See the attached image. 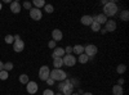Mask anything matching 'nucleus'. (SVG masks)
<instances>
[{
	"label": "nucleus",
	"instance_id": "22",
	"mask_svg": "<svg viewBox=\"0 0 129 95\" xmlns=\"http://www.w3.org/2000/svg\"><path fill=\"white\" fill-rule=\"evenodd\" d=\"M79 62L81 63V64H85V63H88V62H89L88 55H85L84 53H83V54H80V55H79Z\"/></svg>",
	"mask_w": 129,
	"mask_h": 95
},
{
	"label": "nucleus",
	"instance_id": "8",
	"mask_svg": "<svg viewBox=\"0 0 129 95\" xmlns=\"http://www.w3.org/2000/svg\"><path fill=\"white\" fill-rule=\"evenodd\" d=\"M30 17H31V19H34V21H40L43 18V13H41L40 9L31 8L30 9Z\"/></svg>",
	"mask_w": 129,
	"mask_h": 95
},
{
	"label": "nucleus",
	"instance_id": "12",
	"mask_svg": "<svg viewBox=\"0 0 129 95\" xmlns=\"http://www.w3.org/2000/svg\"><path fill=\"white\" fill-rule=\"evenodd\" d=\"M64 55V49L63 48H56L54 51L52 53V58L54 59V58H63Z\"/></svg>",
	"mask_w": 129,
	"mask_h": 95
},
{
	"label": "nucleus",
	"instance_id": "18",
	"mask_svg": "<svg viewBox=\"0 0 129 95\" xmlns=\"http://www.w3.org/2000/svg\"><path fill=\"white\" fill-rule=\"evenodd\" d=\"M53 66H54V68L59 69L62 66H63V62H62V58H54L53 59Z\"/></svg>",
	"mask_w": 129,
	"mask_h": 95
},
{
	"label": "nucleus",
	"instance_id": "11",
	"mask_svg": "<svg viewBox=\"0 0 129 95\" xmlns=\"http://www.w3.org/2000/svg\"><path fill=\"white\" fill-rule=\"evenodd\" d=\"M105 30H106V32H114L116 30V22L107 19V22L105 23Z\"/></svg>",
	"mask_w": 129,
	"mask_h": 95
},
{
	"label": "nucleus",
	"instance_id": "39",
	"mask_svg": "<svg viewBox=\"0 0 129 95\" xmlns=\"http://www.w3.org/2000/svg\"><path fill=\"white\" fill-rule=\"evenodd\" d=\"M13 37H14V40H19V39H21V37H19V35H14Z\"/></svg>",
	"mask_w": 129,
	"mask_h": 95
},
{
	"label": "nucleus",
	"instance_id": "36",
	"mask_svg": "<svg viewBox=\"0 0 129 95\" xmlns=\"http://www.w3.org/2000/svg\"><path fill=\"white\" fill-rule=\"evenodd\" d=\"M3 69H4V63L0 60V71H3Z\"/></svg>",
	"mask_w": 129,
	"mask_h": 95
},
{
	"label": "nucleus",
	"instance_id": "4",
	"mask_svg": "<svg viewBox=\"0 0 129 95\" xmlns=\"http://www.w3.org/2000/svg\"><path fill=\"white\" fill-rule=\"evenodd\" d=\"M62 62H63V66H67V67H74L76 64V58H75L72 54H64L63 58H62Z\"/></svg>",
	"mask_w": 129,
	"mask_h": 95
},
{
	"label": "nucleus",
	"instance_id": "16",
	"mask_svg": "<svg viewBox=\"0 0 129 95\" xmlns=\"http://www.w3.org/2000/svg\"><path fill=\"white\" fill-rule=\"evenodd\" d=\"M112 94H114V95H123V94H124L123 86H120V85H115V86L112 87Z\"/></svg>",
	"mask_w": 129,
	"mask_h": 95
},
{
	"label": "nucleus",
	"instance_id": "32",
	"mask_svg": "<svg viewBox=\"0 0 129 95\" xmlns=\"http://www.w3.org/2000/svg\"><path fill=\"white\" fill-rule=\"evenodd\" d=\"M45 82H47V85H49V86H53V85H54V82H56V81H53V80L49 77V78H48Z\"/></svg>",
	"mask_w": 129,
	"mask_h": 95
},
{
	"label": "nucleus",
	"instance_id": "17",
	"mask_svg": "<svg viewBox=\"0 0 129 95\" xmlns=\"http://www.w3.org/2000/svg\"><path fill=\"white\" fill-rule=\"evenodd\" d=\"M72 53H75V54H78V55L83 54V53H84V46L83 45H75V46H72Z\"/></svg>",
	"mask_w": 129,
	"mask_h": 95
},
{
	"label": "nucleus",
	"instance_id": "26",
	"mask_svg": "<svg viewBox=\"0 0 129 95\" xmlns=\"http://www.w3.org/2000/svg\"><path fill=\"white\" fill-rule=\"evenodd\" d=\"M19 82L23 83V85H27V82H28V76H27V75H21V76H19Z\"/></svg>",
	"mask_w": 129,
	"mask_h": 95
},
{
	"label": "nucleus",
	"instance_id": "1",
	"mask_svg": "<svg viewBox=\"0 0 129 95\" xmlns=\"http://www.w3.org/2000/svg\"><path fill=\"white\" fill-rule=\"evenodd\" d=\"M117 10H119V8H117L116 3L115 2H109L103 7V14L106 17H114L117 13Z\"/></svg>",
	"mask_w": 129,
	"mask_h": 95
},
{
	"label": "nucleus",
	"instance_id": "33",
	"mask_svg": "<svg viewBox=\"0 0 129 95\" xmlns=\"http://www.w3.org/2000/svg\"><path fill=\"white\" fill-rule=\"evenodd\" d=\"M23 8H26V9L30 10V9H31V3H30V2H25V3H23Z\"/></svg>",
	"mask_w": 129,
	"mask_h": 95
},
{
	"label": "nucleus",
	"instance_id": "24",
	"mask_svg": "<svg viewBox=\"0 0 129 95\" xmlns=\"http://www.w3.org/2000/svg\"><path fill=\"white\" fill-rule=\"evenodd\" d=\"M44 10H45L48 14H52L53 12H54V7H53L52 4H45L44 5Z\"/></svg>",
	"mask_w": 129,
	"mask_h": 95
},
{
	"label": "nucleus",
	"instance_id": "34",
	"mask_svg": "<svg viewBox=\"0 0 129 95\" xmlns=\"http://www.w3.org/2000/svg\"><path fill=\"white\" fill-rule=\"evenodd\" d=\"M123 83H124V78L121 77V78H119L117 80V85H120V86H123Z\"/></svg>",
	"mask_w": 129,
	"mask_h": 95
},
{
	"label": "nucleus",
	"instance_id": "38",
	"mask_svg": "<svg viewBox=\"0 0 129 95\" xmlns=\"http://www.w3.org/2000/svg\"><path fill=\"white\" fill-rule=\"evenodd\" d=\"M101 34H102V35H105V34H107L105 28H101Z\"/></svg>",
	"mask_w": 129,
	"mask_h": 95
},
{
	"label": "nucleus",
	"instance_id": "31",
	"mask_svg": "<svg viewBox=\"0 0 129 95\" xmlns=\"http://www.w3.org/2000/svg\"><path fill=\"white\" fill-rule=\"evenodd\" d=\"M71 53H72V46L64 48V54H71Z\"/></svg>",
	"mask_w": 129,
	"mask_h": 95
},
{
	"label": "nucleus",
	"instance_id": "28",
	"mask_svg": "<svg viewBox=\"0 0 129 95\" xmlns=\"http://www.w3.org/2000/svg\"><path fill=\"white\" fill-rule=\"evenodd\" d=\"M4 40H5V43H7V44H13V43H14V37H13V35H7Z\"/></svg>",
	"mask_w": 129,
	"mask_h": 95
},
{
	"label": "nucleus",
	"instance_id": "41",
	"mask_svg": "<svg viewBox=\"0 0 129 95\" xmlns=\"http://www.w3.org/2000/svg\"><path fill=\"white\" fill-rule=\"evenodd\" d=\"M54 95H63L62 92H54Z\"/></svg>",
	"mask_w": 129,
	"mask_h": 95
},
{
	"label": "nucleus",
	"instance_id": "40",
	"mask_svg": "<svg viewBox=\"0 0 129 95\" xmlns=\"http://www.w3.org/2000/svg\"><path fill=\"white\" fill-rule=\"evenodd\" d=\"M83 95H93V94H92V92H84Z\"/></svg>",
	"mask_w": 129,
	"mask_h": 95
},
{
	"label": "nucleus",
	"instance_id": "3",
	"mask_svg": "<svg viewBox=\"0 0 129 95\" xmlns=\"http://www.w3.org/2000/svg\"><path fill=\"white\" fill-rule=\"evenodd\" d=\"M97 51H98V48H97L95 45H93V44H89L87 46H84V54L88 55L89 59H92L97 54Z\"/></svg>",
	"mask_w": 129,
	"mask_h": 95
},
{
	"label": "nucleus",
	"instance_id": "7",
	"mask_svg": "<svg viewBox=\"0 0 129 95\" xmlns=\"http://www.w3.org/2000/svg\"><path fill=\"white\" fill-rule=\"evenodd\" d=\"M38 89H39V86H38V83H36L35 81H28V82H27L26 90H27L28 94H31V95L36 94V92H38Z\"/></svg>",
	"mask_w": 129,
	"mask_h": 95
},
{
	"label": "nucleus",
	"instance_id": "30",
	"mask_svg": "<svg viewBox=\"0 0 129 95\" xmlns=\"http://www.w3.org/2000/svg\"><path fill=\"white\" fill-rule=\"evenodd\" d=\"M43 95H54V91L50 90V89H47V90L43 91Z\"/></svg>",
	"mask_w": 129,
	"mask_h": 95
},
{
	"label": "nucleus",
	"instance_id": "25",
	"mask_svg": "<svg viewBox=\"0 0 129 95\" xmlns=\"http://www.w3.org/2000/svg\"><path fill=\"white\" fill-rule=\"evenodd\" d=\"M13 63L12 62H7V63H4V71H7V72H9V71H12L13 69Z\"/></svg>",
	"mask_w": 129,
	"mask_h": 95
},
{
	"label": "nucleus",
	"instance_id": "19",
	"mask_svg": "<svg viewBox=\"0 0 129 95\" xmlns=\"http://www.w3.org/2000/svg\"><path fill=\"white\" fill-rule=\"evenodd\" d=\"M90 28L93 32H98V31H101V25L98 22H95V21H93L92 25H90Z\"/></svg>",
	"mask_w": 129,
	"mask_h": 95
},
{
	"label": "nucleus",
	"instance_id": "5",
	"mask_svg": "<svg viewBox=\"0 0 129 95\" xmlns=\"http://www.w3.org/2000/svg\"><path fill=\"white\" fill-rule=\"evenodd\" d=\"M74 85L70 82V80L69 78H66L64 80V86H63V89L61 90V92L63 94V95H71L72 92H74Z\"/></svg>",
	"mask_w": 129,
	"mask_h": 95
},
{
	"label": "nucleus",
	"instance_id": "27",
	"mask_svg": "<svg viewBox=\"0 0 129 95\" xmlns=\"http://www.w3.org/2000/svg\"><path fill=\"white\" fill-rule=\"evenodd\" d=\"M8 77H9V72H7V71H0V80H8Z\"/></svg>",
	"mask_w": 129,
	"mask_h": 95
},
{
	"label": "nucleus",
	"instance_id": "29",
	"mask_svg": "<svg viewBox=\"0 0 129 95\" xmlns=\"http://www.w3.org/2000/svg\"><path fill=\"white\" fill-rule=\"evenodd\" d=\"M56 45H57V43H56V41H53V40L48 43V46H49V49H56V48H57Z\"/></svg>",
	"mask_w": 129,
	"mask_h": 95
},
{
	"label": "nucleus",
	"instance_id": "14",
	"mask_svg": "<svg viewBox=\"0 0 129 95\" xmlns=\"http://www.w3.org/2000/svg\"><path fill=\"white\" fill-rule=\"evenodd\" d=\"M10 10H12V13L18 14L21 12V4L18 2H12L10 3Z\"/></svg>",
	"mask_w": 129,
	"mask_h": 95
},
{
	"label": "nucleus",
	"instance_id": "10",
	"mask_svg": "<svg viewBox=\"0 0 129 95\" xmlns=\"http://www.w3.org/2000/svg\"><path fill=\"white\" fill-rule=\"evenodd\" d=\"M52 39H53V41H61L62 39H63V34H62V31L59 30V28H54L52 31Z\"/></svg>",
	"mask_w": 129,
	"mask_h": 95
},
{
	"label": "nucleus",
	"instance_id": "13",
	"mask_svg": "<svg viewBox=\"0 0 129 95\" xmlns=\"http://www.w3.org/2000/svg\"><path fill=\"white\" fill-rule=\"evenodd\" d=\"M80 22H81V25H84V26H90L92 22H93V17H92V16H83V17L80 18Z\"/></svg>",
	"mask_w": 129,
	"mask_h": 95
},
{
	"label": "nucleus",
	"instance_id": "43",
	"mask_svg": "<svg viewBox=\"0 0 129 95\" xmlns=\"http://www.w3.org/2000/svg\"><path fill=\"white\" fill-rule=\"evenodd\" d=\"M2 8H3V4H2V3H0V10H2Z\"/></svg>",
	"mask_w": 129,
	"mask_h": 95
},
{
	"label": "nucleus",
	"instance_id": "9",
	"mask_svg": "<svg viewBox=\"0 0 129 95\" xmlns=\"http://www.w3.org/2000/svg\"><path fill=\"white\" fill-rule=\"evenodd\" d=\"M25 49V43L22 40H14V43H13V50L16 53H21V51H23Z\"/></svg>",
	"mask_w": 129,
	"mask_h": 95
},
{
	"label": "nucleus",
	"instance_id": "35",
	"mask_svg": "<svg viewBox=\"0 0 129 95\" xmlns=\"http://www.w3.org/2000/svg\"><path fill=\"white\" fill-rule=\"evenodd\" d=\"M63 86H64V81H61V82H59V85H58V89H59V90H62V89H63Z\"/></svg>",
	"mask_w": 129,
	"mask_h": 95
},
{
	"label": "nucleus",
	"instance_id": "21",
	"mask_svg": "<svg viewBox=\"0 0 129 95\" xmlns=\"http://www.w3.org/2000/svg\"><path fill=\"white\" fill-rule=\"evenodd\" d=\"M120 19L123 21V22H128L129 21V12L128 10H123L121 14H120Z\"/></svg>",
	"mask_w": 129,
	"mask_h": 95
},
{
	"label": "nucleus",
	"instance_id": "37",
	"mask_svg": "<svg viewBox=\"0 0 129 95\" xmlns=\"http://www.w3.org/2000/svg\"><path fill=\"white\" fill-rule=\"evenodd\" d=\"M107 3H109V2H107V0H102V2H101V4H102L103 7H105V5H106Z\"/></svg>",
	"mask_w": 129,
	"mask_h": 95
},
{
	"label": "nucleus",
	"instance_id": "2",
	"mask_svg": "<svg viewBox=\"0 0 129 95\" xmlns=\"http://www.w3.org/2000/svg\"><path fill=\"white\" fill-rule=\"evenodd\" d=\"M49 77L53 80V81H64L67 78V73L64 72L63 69H57V68H54L53 71H50V73H49Z\"/></svg>",
	"mask_w": 129,
	"mask_h": 95
},
{
	"label": "nucleus",
	"instance_id": "20",
	"mask_svg": "<svg viewBox=\"0 0 129 95\" xmlns=\"http://www.w3.org/2000/svg\"><path fill=\"white\" fill-rule=\"evenodd\" d=\"M32 4L35 5L36 9H40V8H44V5H45L47 3L44 2V0H34V3H32Z\"/></svg>",
	"mask_w": 129,
	"mask_h": 95
},
{
	"label": "nucleus",
	"instance_id": "6",
	"mask_svg": "<svg viewBox=\"0 0 129 95\" xmlns=\"http://www.w3.org/2000/svg\"><path fill=\"white\" fill-rule=\"evenodd\" d=\"M49 73H50V69L48 66H41L39 69V78L43 81H47L49 78Z\"/></svg>",
	"mask_w": 129,
	"mask_h": 95
},
{
	"label": "nucleus",
	"instance_id": "23",
	"mask_svg": "<svg viewBox=\"0 0 129 95\" xmlns=\"http://www.w3.org/2000/svg\"><path fill=\"white\" fill-rule=\"evenodd\" d=\"M125 71H126V66L125 64H119L116 67V72L119 73V75H123V73H125Z\"/></svg>",
	"mask_w": 129,
	"mask_h": 95
},
{
	"label": "nucleus",
	"instance_id": "15",
	"mask_svg": "<svg viewBox=\"0 0 129 95\" xmlns=\"http://www.w3.org/2000/svg\"><path fill=\"white\" fill-rule=\"evenodd\" d=\"M93 21H95V22H98L100 25H105L107 22V17L102 13V14H98V16H95L93 17Z\"/></svg>",
	"mask_w": 129,
	"mask_h": 95
},
{
	"label": "nucleus",
	"instance_id": "42",
	"mask_svg": "<svg viewBox=\"0 0 129 95\" xmlns=\"http://www.w3.org/2000/svg\"><path fill=\"white\" fill-rule=\"evenodd\" d=\"M71 95H80V94H79V92H72Z\"/></svg>",
	"mask_w": 129,
	"mask_h": 95
}]
</instances>
